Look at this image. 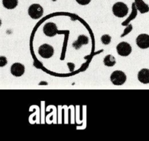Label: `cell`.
Returning <instances> with one entry per match:
<instances>
[{
    "mask_svg": "<svg viewBox=\"0 0 149 141\" xmlns=\"http://www.w3.org/2000/svg\"><path fill=\"white\" fill-rule=\"evenodd\" d=\"M135 5L141 13H148L149 11V7L143 0H135Z\"/></svg>",
    "mask_w": 149,
    "mask_h": 141,
    "instance_id": "30bf717a",
    "label": "cell"
},
{
    "mask_svg": "<svg viewBox=\"0 0 149 141\" xmlns=\"http://www.w3.org/2000/svg\"><path fill=\"white\" fill-rule=\"evenodd\" d=\"M111 41V37L109 34H105L102 36L101 42L103 44H110Z\"/></svg>",
    "mask_w": 149,
    "mask_h": 141,
    "instance_id": "4fadbf2b",
    "label": "cell"
},
{
    "mask_svg": "<svg viewBox=\"0 0 149 141\" xmlns=\"http://www.w3.org/2000/svg\"><path fill=\"white\" fill-rule=\"evenodd\" d=\"M136 44L141 49H147L149 47V35L146 33L140 34L136 39Z\"/></svg>",
    "mask_w": 149,
    "mask_h": 141,
    "instance_id": "52a82bcc",
    "label": "cell"
},
{
    "mask_svg": "<svg viewBox=\"0 0 149 141\" xmlns=\"http://www.w3.org/2000/svg\"><path fill=\"white\" fill-rule=\"evenodd\" d=\"M7 63V59H6V58H4V56H1V58H0V66L1 67L4 66Z\"/></svg>",
    "mask_w": 149,
    "mask_h": 141,
    "instance_id": "2e32d148",
    "label": "cell"
},
{
    "mask_svg": "<svg viewBox=\"0 0 149 141\" xmlns=\"http://www.w3.org/2000/svg\"><path fill=\"white\" fill-rule=\"evenodd\" d=\"M76 1H77V2L79 4H81V5H87V4H90L91 0H76Z\"/></svg>",
    "mask_w": 149,
    "mask_h": 141,
    "instance_id": "9a60e30c",
    "label": "cell"
},
{
    "mask_svg": "<svg viewBox=\"0 0 149 141\" xmlns=\"http://www.w3.org/2000/svg\"><path fill=\"white\" fill-rule=\"evenodd\" d=\"M113 15L118 17H123L128 14L129 9L126 4L123 2H116L113 4V8H112Z\"/></svg>",
    "mask_w": 149,
    "mask_h": 141,
    "instance_id": "6da1fadb",
    "label": "cell"
},
{
    "mask_svg": "<svg viewBox=\"0 0 149 141\" xmlns=\"http://www.w3.org/2000/svg\"><path fill=\"white\" fill-rule=\"evenodd\" d=\"M116 50H117L118 54L119 55L123 57H127L130 55L131 52H132V47L127 42H120L116 46Z\"/></svg>",
    "mask_w": 149,
    "mask_h": 141,
    "instance_id": "5b68a950",
    "label": "cell"
},
{
    "mask_svg": "<svg viewBox=\"0 0 149 141\" xmlns=\"http://www.w3.org/2000/svg\"><path fill=\"white\" fill-rule=\"evenodd\" d=\"M78 42L80 43V45L87 44L88 42V39L85 36H80L78 39Z\"/></svg>",
    "mask_w": 149,
    "mask_h": 141,
    "instance_id": "5bb4252c",
    "label": "cell"
},
{
    "mask_svg": "<svg viewBox=\"0 0 149 141\" xmlns=\"http://www.w3.org/2000/svg\"><path fill=\"white\" fill-rule=\"evenodd\" d=\"M43 32L47 36L52 37L58 33V28L54 23H47L45 25L43 28Z\"/></svg>",
    "mask_w": 149,
    "mask_h": 141,
    "instance_id": "8992f818",
    "label": "cell"
},
{
    "mask_svg": "<svg viewBox=\"0 0 149 141\" xmlns=\"http://www.w3.org/2000/svg\"><path fill=\"white\" fill-rule=\"evenodd\" d=\"M28 13L32 19H39L43 15L44 9L40 4H33L29 7Z\"/></svg>",
    "mask_w": 149,
    "mask_h": 141,
    "instance_id": "3957f363",
    "label": "cell"
},
{
    "mask_svg": "<svg viewBox=\"0 0 149 141\" xmlns=\"http://www.w3.org/2000/svg\"><path fill=\"white\" fill-rule=\"evenodd\" d=\"M2 4L6 9L13 10L17 6L18 0H2Z\"/></svg>",
    "mask_w": 149,
    "mask_h": 141,
    "instance_id": "8fae6325",
    "label": "cell"
},
{
    "mask_svg": "<svg viewBox=\"0 0 149 141\" xmlns=\"http://www.w3.org/2000/svg\"><path fill=\"white\" fill-rule=\"evenodd\" d=\"M11 74L15 76H21L25 73V66L20 63H15L10 68Z\"/></svg>",
    "mask_w": 149,
    "mask_h": 141,
    "instance_id": "ba28073f",
    "label": "cell"
},
{
    "mask_svg": "<svg viewBox=\"0 0 149 141\" xmlns=\"http://www.w3.org/2000/svg\"><path fill=\"white\" fill-rule=\"evenodd\" d=\"M138 78L143 84H149V69L143 68L138 72Z\"/></svg>",
    "mask_w": 149,
    "mask_h": 141,
    "instance_id": "9c48e42d",
    "label": "cell"
},
{
    "mask_svg": "<svg viewBox=\"0 0 149 141\" xmlns=\"http://www.w3.org/2000/svg\"><path fill=\"white\" fill-rule=\"evenodd\" d=\"M127 80V76L123 71H115L111 75V81L113 84L116 86L122 85Z\"/></svg>",
    "mask_w": 149,
    "mask_h": 141,
    "instance_id": "7a4b0ae2",
    "label": "cell"
},
{
    "mask_svg": "<svg viewBox=\"0 0 149 141\" xmlns=\"http://www.w3.org/2000/svg\"><path fill=\"white\" fill-rule=\"evenodd\" d=\"M103 63L106 66L112 67L116 64V59L113 55H108L105 57L104 60H103Z\"/></svg>",
    "mask_w": 149,
    "mask_h": 141,
    "instance_id": "7c38bea8",
    "label": "cell"
},
{
    "mask_svg": "<svg viewBox=\"0 0 149 141\" xmlns=\"http://www.w3.org/2000/svg\"><path fill=\"white\" fill-rule=\"evenodd\" d=\"M38 52L42 58L47 59V58H50L54 55V48L51 45L44 44L39 47Z\"/></svg>",
    "mask_w": 149,
    "mask_h": 141,
    "instance_id": "277c9868",
    "label": "cell"
}]
</instances>
